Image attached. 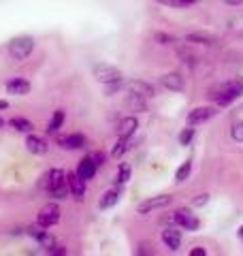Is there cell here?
<instances>
[{
	"instance_id": "cell-1",
	"label": "cell",
	"mask_w": 243,
	"mask_h": 256,
	"mask_svg": "<svg viewBox=\"0 0 243 256\" xmlns=\"http://www.w3.org/2000/svg\"><path fill=\"white\" fill-rule=\"evenodd\" d=\"M43 188L50 192L52 198H66L68 194V182H66V173L60 171V169H52L47 171V175L43 178Z\"/></svg>"
},
{
	"instance_id": "cell-2",
	"label": "cell",
	"mask_w": 243,
	"mask_h": 256,
	"mask_svg": "<svg viewBox=\"0 0 243 256\" xmlns=\"http://www.w3.org/2000/svg\"><path fill=\"white\" fill-rule=\"evenodd\" d=\"M243 94V84H226V86H222L220 90H216L214 94H212V98L218 102V105H230V102L234 100V98H239V96Z\"/></svg>"
},
{
	"instance_id": "cell-3",
	"label": "cell",
	"mask_w": 243,
	"mask_h": 256,
	"mask_svg": "<svg viewBox=\"0 0 243 256\" xmlns=\"http://www.w3.org/2000/svg\"><path fill=\"white\" fill-rule=\"evenodd\" d=\"M34 50V41L32 36H15L13 41L9 43V54L13 56L15 60H26L28 56Z\"/></svg>"
},
{
	"instance_id": "cell-4",
	"label": "cell",
	"mask_w": 243,
	"mask_h": 256,
	"mask_svg": "<svg viewBox=\"0 0 243 256\" xmlns=\"http://www.w3.org/2000/svg\"><path fill=\"white\" fill-rule=\"evenodd\" d=\"M92 73L100 84H107V86L109 84H118L122 79V73L116 66H111V64H96V66L92 68Z\"/></svg>"
},
{
	"instance_id": "cell-5",
	"label": "cell",
	"mask_w": 243,
	"mask_h": 256,
	"mask_svg": "<svg viewBox=\"0 0 243 256\" xmlns=\"http://www.w3.org/2000/svg\"><path fill=\"white\" fill-rule=\"evenodd\" d=\"M58 220H60V207L56 203L45 205L43 210L38 212V218H36L38 226H43V228H50L54 224H58Z\"/></svg>"
},
{
	"instance_id": "cell-6",
	"label": "cell",
	"mask_w": 243,
	"mask_h": 256,
	"mask_svg": "<svg viewBox=\"0 0 243 256\" xmlns=\"http://www.w3.org/2000/svg\"><path fill=\"white\" fill-rule=\"evenodd\" d=\"M173 222L184 230H196L198 228V218L190 210H177L173 212Z\"/></svg>"
},
{
	"instance_id": "cell-7",
	"label": "cell",
	"mask_w": 243,
	"mask_h": 256,
	"mask_svg": "<svg viewBox=\"0 0 243 256\" xmlns=\"http://www.w3.org/2000/svg\"><path fill=\"white\" fill-rule=\"evenodd\" d=\"M171 201H173V196H168V194L152 196V198H148V201L139 203V207H136V212H139V214H150V212H156V210H162V207L171 205Z\"/></svg>"
},
{
	"instance_id": "cell-8",
	"label": "cell",
	"mask_w": 243,
	"mask_h": 256,
	"mask_svg": "<svg viewBox=\"0 0 243 256\" xmlns=\"http://www.w3.org/2000/svg\"><path fill=\"white\" fill-rule=\"evenodd\" d=\"M126 90H128V94L141 96V98H152V96H154V88L150 84L141 82V79H132V82H128Z\"/></svg>"
},
{
	"instance_id": "cell-9",
	"label": "cell",
	"mask_w": 243,
	"mask_h": 256,
	"mask_svg": "<svg viewBox=\"0 0 243 256\" xmlns=\"http://www.w3.org/2000/svg\"><path fill=\"white\" fill-rule=\"evenodd\" d=\"M66 182H68L70 194L75 196L77 201H84V194H86V180H81L77 173H68V175H66Z\"/></svg>"
},
{
	"instance_id": "cell-10",
	"label": "cell",
	"mask_w": 243,
	"mask_h": 256,
	"mask_svg": "<svg viewBox=\"0 0 243 256\" xmlns=\"http://www.w3.org/2000/svg\"><path fill=\"white\" fill-rule=\"evenodd\" d=\"M216 116V109L214 107H196V109H192L190 114H188V124L194 126V124H202V122H207V120H212Z\"/></svg>"
},
{
	"instance_id": "cell-11",
	"label": "cell",
	"mask_w": 243,
	"mask_h": 256,
	"mask_svg": "<svg viewBox=\"0 0 243 256\" xmlns=\"http://www.w3.org/2000/svg\"><path fill=\"white\" fill-rule=\"evenodd\" d=\"M160 84H162V88H166V90H171V92H182L184 88H186V82H184V77L180 73H166V75H162L160 77Z\"/></svg>"
},
{
	"instance_id": "cell-12",
	"label": "cell",
	"mask_w": 243,
	"mask_h": 256,
	"mask_svg": "<svg viewBox=\"0 0 243 256\" xmlns=\"http://www.w3.org/2000/svg\"><path fill=\"white\" fill-rule=\"evenodd\" d=\"M162 242H164V246L168 248V250H180L182 246V230L180 228H164L162 230Z\"/></svg>"
},
{
	"instance_id": "cell-13",
	"label": "cell",
	"mask_w": 243,
	"mask_h": 256,
	"mask_svg": "<svg viewBox=\"0 0 243 256\" xmlns=\"http://www.w3.org/2000/svg\"><path fill=\"white\" fill-rule=\"evenodd\" d=\"M28 233H30L32 237H34L36 242H38V246H43L45 250H50V252H52L54 248H56V239H54L52 235H47L45 230H43V226H38V228L32 226V228H28Z\"/></svg>"
},
{
	"instance_id": "cell-14",
	"label": "cell",
	"mask_w": 243,
	"mask_h": 256,
	"mask_svg": "<svg viewBox=\"0 0 243 256\" xmlns=\"http://www.w3.org/2000/svg\"><path fill=\"white\" fill-rule=\"evenodd\" d=\"M58 143L62 148H66V150H81L86 146V137H84V134H79V132H70V134H64V137H60Z\"/></svg>"
},
{
	"instance_id": "cell-15",
	"label": "cell",
	"mask_w": 243,
	"mask_h": 256,
	"mask_svg": "<svg viewBox=\"0 0 243 256\" xmlns=\"http://www.w3.org/2000/svg\"><path fill=\"white\" fill-rule=\"evenodd\" d=\"M136 126H139V122H136V118H124L120 122V126H118V137H122V139H130L132 134H134V130H136Z\"/></svg>"
},
{
	"instance_id": "cell-16",
	"label": "cell",
	"mask_w": 243,
	"mask_h": 256,
	"mask_svg": "<svg viewBox=\"0 0 243 256\" xmlns=\"http://www.w3.org/2000/svg\"><path fill=\"white\" fill-rule=\"evenodd\" d=\"M96 169H98V166H96V164H94V160L88 156V158H84V160L79 162V166H77V171H75V173L79 175L81 180H92L94 175H96Z\"/></svg>"
},
{
	"instance_id": "cell-17",
	"label": "cell",
	"mask_w": 243,
	"mask_h": 256,
	"mask_svg": "<svg viewBox=\"0 0 243 256\" xmlns=\"http://www.w3.org/2000/svg\"><path fill=\"white\" fill-rule=\"evenodd\" d=\"M6 92L13 94V96H24L30 92V84L26 82V79H11L9 84H6Z\"/></svg>"
},
{
	"instance_id": "cell-18",
	"label": "cell",
	"mask_w": 243,
	"mask_h": 256,
	"mask_svg": "<svg viewBox=\"0 0 243 256\" xmlns=\"http://www.w3.org/2000/svg\"><path fill=\"white\" fill-rule=\"evenodd\" d=\"M26 148H28V152H32V154H45V152H47V143L40 137H36V134H28Z\"/></svg>"
},
{
	"instance_id": "cell-19",
	"label": "cell",
	"mask_w": 243,
	"mask_h": 256,
	"mask_svg": "<svg viewBox=\"0 0 243 256\" xmlns=\"http://www.w3.org/2000/svg\"><path fill=\"white\" fill-rule=\"evenodd\" d=\"M190 43H200V45H214L216 43V36L209 34V32H192V34L186 36Z\"/></svg>"
},
{
	"instance_id": "cell-20",
	"label": "cell",
	"mask_w": 243,
	"mask_h": 256,
	"mask_svg": "<svg viewBox=\"0 0 243 256\" xmlns=\"http://www.w3.org/2000/svg\"><path fill=\"white\" fill-rule=\"evenodd\" d=\"M118 198H120V194H118L116 190H109V192H104V194H102V198H100V203H98V207H100V210H111V207L118 203Z\"/></svg>"
},
{
	"instance_id": "cell-21",
	"label": "cell",
	"mask_w": 243,
	"mask_h": 256,
	"mask_svg": "<svg viewBox=\"0 0 243 256\" xmlns=\"http://www.w3.org/2000/svg\"><path fill=\"white\" fill-rule=\"evenodd\" d=\"M9 124L15 128V130H20V132H30L32 130V122H30V120H26V118H13Z\"/></svg>"
},
{
	"instance_id": "cell-22",
	"label": "cell",
	"mask_w": 243,
	"mask_h": 256,
	"mask_svg": "<svg viewBox=\"0 0 243 256\" xmlns=\"http://www.w3.org/2000/svg\"><path fill=\"white\" fill-rule=\"evenodd\" d=\"M190 169H192V160H186V162H184L180 169H177V173H175V182H177V184H182V182L188 180Z\"/></svg>"
},
{
	"instance_id": "cell-23",
	"label": "cell",
	"mask_w": 243,
	"mask_h": 256,
	"mask_svg": "<svg viewBox=\"0 0 243 256\" xmlns=\"http://www.w3.org/2000/svg\"><path fill=\"white\" fill-rule=\"evenodd\" d=\"M126 105L136 109V111H145V109H148V107H145V98H141V96H134V94H128Z\"/></svg>"
},
{
	"instance_id": "cell-24",
	"label": "cell",
	"mask_w": 243,
	"mask_h": 256,
	"mask_svg": "<svg viewBox=\"0 0 243 256\" xmlns=\"http://www.w3.org/2000/svg\"><path fill=\"white\" fill-rule=\"evenodd\" d=\"M62 124H64V111H56L54 118H52V122H50V128H47V130H50V132H58Z\"/></svg>"
},
{
	"instance_id": "cell-25",
	"label": "cell",
	"mask_w": 243,
	"mask_h": 256,
	"mask_svg": "<svg viewBox=\"0 0 243 256\" xmlns=\"http://www.w3.org/2000/svg\"><path fill=\"white\" fill-rule=\"evenodd\" d=\"M156 2H160V4H166V6H180V9H184V6L196 4L198 0H156Z\"/></svg>"
},
{
	"instance_id": "cell-26",
	"label": "cell",
	"mask_w": 243,
	"mask_h": 256,
	"mask_svg": "<svg viewBox=\"0 0 243 256\" xmlns=\"http://www.w3.org/2000/svg\"><path fill=\"white\" fill-rule=\"evenodd\" d=\"M128 148H130V143H128V139H122V137H120V141H118V146H116V148H113V152H111V154H113V156H116V158H120V156H122V154H124V152H126Z\"/></svg>"
},
{
	"instance_id": "cell-27",
	"label": "cell",
	"mask_w": 243,
	"mask_h": 256,
	"mask_svg": "<svg viewBox=\"0 0 243 256\" xmlns=\"http://www.w3.org/2000/svg\"><path fill=\"white\" fill-rule=\"evenodd\" d=\"M230 137L237 143H243V122H237L230 128Z\"/></svg>"
},
{
	"instance_id": "cell-28",
	"label": "cell",
	"mask_w": 243,
	"mask_h": 256,
	"mask_svg": "<svg viewBox=\"0 0 243 256\" xmlns=\"http://www.w3.org/2000/svg\"><path fill=\"white\" fill-rule=\"evenodd\" d=\"M130 173H132L130 166H128V164H122L120 171H118V182H120V184H126L128 180H130Z\"/></svg>"
},
{
	"instance_id": "cell-29",
	"label": "cell",
	"mask_w": 243,
	"mask_h": 256,
	"mask_svg": "<svg viewBox=\"0 0 243 256\" xmlns=\"http://www.w3.org/2000/svg\"><path fill=\"white\" fill-rule=\"evenodd\" d=\"M192 137H194V128H186V130L180 134V143L182 146H190Z\"/></svg>"
},
{
	"instance_id": "cell-30",
	"label": "cell",
	"mask_w": 243,
	"mask_h": 256,
	"mask_svg": "<svg viewBox=\"0 0 243 256\" xmlns=\"http://www.w3.org/2000/svg\"><path fill=\"white\" fill-rule=\"evenodd\" d=\"M154 38H156V41H160V43H173V38L168 36V34H162V32H156V34H154Z\"/></svg>"
},
{
	"instance_id": "cell-31",
	"label": "cell",
	"mask_w": 243,
	"mask_h": 256,
	"mask_svg": "<svg viewBox=\"0 0 243 256\" xmlns=\"http://www.w3.org/2000/svg\"><path fill=\"white\" fill-rule=\"evenodd\" d=\"M207 201H209V194H200L198 198H194L192 205H194V207H200V205H205Z\"/></svg>"
},
{
	"instance_id": "cell-32",
	"label": "cell",
	"mask_w": 243,
	"mask_h": 256,
	"mask_svg": "<svg viewBox=\"0 0 243 256\" xmlns=\"http://www.w3.org/2000/svg\"><path fill=\"white\" fill-rule=\"evenodd\" d=\"M90 158L94 160V164H96V166H100V164H102V160H104V154H100V152H98V154H92Z\"/></svg>"
},
{
	"instance_id": "cell-33",
	"label": "cell",
	"mask_w": 243,
	"mask_h": 256,
	"mask_svg": "<svg viewBox=\"0 0 243 256\" xmlns=\"http://www.w3.org/2000/svg\"><path fill=\"white\" fill-rule=\"evenodd\" d=\"M190 256H207V252L202 248H194V250H190Z\"/></svg>"
},
{
	"instance_id": "cell-34",
	"label": "cell",
	"mask_w": 243,
	"mask_h": 256,
	"mask_svg": "<svg viewBox=\"0 0 243 256\" xmlns=\"http://www.w3.org/2000/svg\"><path fill=\"white\" fill-rule=\"evenodd\" d=\"M224 2L230 6H239V4H243V0H224Z\"/></svg>"
},
{
	"instance_id": "cell-35",
	"label": "cell",
	"mask_w": 243,
	"mask_h": 256,
	"mask_svg": "<svg viewBox=\"0 0 243 256\" xmlns=\"http://www.w3.org/2000/svg\"><path fill=\"white\" fill-rule=\"evenodd\" d=\"M9 107V102H4V100H0V109H6Z\"/></svg>"
},
{
	"instance_id": "cell-36",
	"label": "cell",
	"mask_w": 243,
	"mask_h": 256,
	"mask_svg": "<svg viewBox=\"0 0 243 256\" xmlns=\"http://www.w3.org/2000/svg\"><path fill=\"white\" fill-rule=\"evenodd\" d=\"M239 239H241V242H243V226L239 228Z\"/></svg>"
},
{
	"instance_id": "cell-37",
	"label": "cell",
	"mask_w": 243,
	"mask_h": 256,
	"mask_svg": "<svg viewBox=\"0 0 243 256\" xmlns=\"http://www.w3.org/2000/svg\"><path fill=\"white\" fill-rule=\"evenodd\" d=\"M0 126H2V120H0Z\"/></svg>"
}]
</instances>
